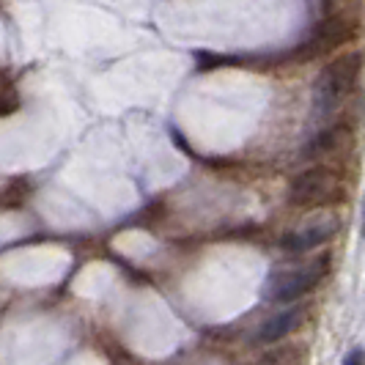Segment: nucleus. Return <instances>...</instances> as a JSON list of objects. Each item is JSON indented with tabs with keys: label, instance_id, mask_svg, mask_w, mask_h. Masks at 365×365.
<instances>
[{
	"label": "nucleus",
	"instance_id": "obj_1",
	"mask_svg": "<svg viewBox=\"0 0 365 365\" xmlns=\"http://www.w3.org/2000/svg\"><path fill=\"white\" fill-rule=\"evenodd\" d=\"M363 69V55L360 53H346L338 55L335 61H329L316 77L313 86V105L319 115H332L349 99V93L354 91L357 77Z\"/></svg>",
	"mask_w": 365,
	"mask_h": 365
},
{
	"label": "nucleus",
	"instance_id": "obj_2",
	"mask_svg": "<svg viewBox=\"0 0 365 365\" xmlns=\"http://www.w3.org/2000/svg\"><path fill=\"white\" fill-rule=\"evenodd\" d=\"M327 272H329V256L313 258V261L297 267L292 272H283V274H277V277H272L267 297H269L272 302H277V305H292L299 297H305L308 292H313V289L324 280Z\"/></svg>",
	"mask_w": 365,
	"mask_h": 365
},
{
	"label": "nucleus",
	"instance_id": "obj_3",
	"mask_svg": "<svg viewBox=\"0 0 365 365\" xmlns=\"http://www.w3.org/2000/svg\"><path fill=\"white\" fill-rule=\"evenodd\" d=\"M341 190H344V184L338 179V173H332L327 168H311L292 182L289 203L297 209H319V206L335 201L341 195Z\"/></svg>",
	"mask_w": 365,
	"mask_h": 365
},
{
	"label": "nucleus",
	"instance_id": "obj_4",
	"mask_svg": "<svg viewBox=\"0 0 365 365\" xmlns=\"http://www.w3.org/2000/svg\"><path fill=\"white\" fill-rule=\"evenodd\" d=\"M357 34H360V14L351 11L349 3H344V6L329 9L324 14L316 36H313V44H316L319 53H324V50H332V47H341V44L351 41Z\"/></svg>",
	"mask_w": 365,
	"mask_h": 365
},
{
	"label": "nucleus",
	"instance_id": "obj_5",
	"mask_svg": "<svg viewBox=\"0 0 365 365\" xmlns=\"http://www.w3.org/2000/svg\"><path fill=\"white\" fill-rule=\"evenodd\" d=\"M338 234V220H319V222H311V225H305V228H299V231H292L289 237H283V247L289 250V253H308V250H316V247H322L324 242Z\"/></svg>",
	"mask_w": 365,
	"mask_h": 365
},
{
	"label": "nucleus",
	"instance_id": "obj_6",
	"mask_svg": "<svg viewBox=\"0 0 365 365\" xmlns=\"http://www.w3.org/2000/svg\"><path fill=\"white\" fill-rule=\"evenodd\" d=\"M302 322H305V305H289L258 327L256 341L258 344H277V341L289 338L294 329H299Z\"/></svg>",
	"mask_w": 365,
	"mask_h": 365
},
{
	"label": "nucleus",
	"instance_id": "obj_7",
	"mask_svg": "<svg viewBox=\"0 0 365 365\" xmlns=\"http://www.w3.org/2000/svg\"><path fill=\"white\" fill-rule=\"evenodd\" d=\"M346 124H335V127L324 129L316 140H313L311 146H308V157H319V154H329V151H338V148L344 146V140H346Z\"/></svg>",
	"mask_w": 365,
	"mask_h": 365
},
{
	"label": "nucleus",
	"instance_id": "obj_8",
	"mask_svg": "<svg viewBox=\"0 0 365 365\" xmlns=\"http://www.w3.org/2000/svg\"><path fill=\"white\" fill-rule=\"evenodd\" d=\"M344 365H365V351L363 349H354V351H349Z\"/></svg>",
	"mask_w": 365,
	"mask_h": 365
},
{
	"label": "nucleus",
	"instance_id": "obj_9",
	"mask_svg": "<svg viewBox=\"0 0 365 365\" xmlns=\"http://www.w3.org/2000/svg\"><path fill=\"white\" fill-rule=\"evenodd\" d=\"M363 237H365V212H363Z\"/></svg>",
	"mask_w": 365,
	"mask_h": 365
}]
</instances>
